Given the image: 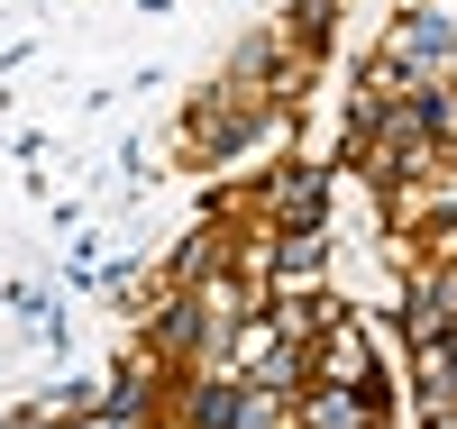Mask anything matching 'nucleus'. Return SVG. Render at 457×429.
I'll return each instance as SVG.
<instances>
[{"label": "nucleus", "mask_w": 457, "mask_h": 429, "mask_svg": "<svg viewBox=\"0 0 457 429\" xmlns=\"http://www.w3.org/2000/svg\"><path fill=\"white\" fill-rule=\"evenodd\" d=\"M312 384H357V393H375V384H394V366H385V347H375V320L348 301L338 320L312 338Z\"/></svg>", "instance_id": "nucleus-3"}, {"label": "nucleus", "mask_w": 457, "mask_h": 429, "mask_svg": "<svg viewBox=\"0 0 457 429\" xmlns=\"http://www.w3.org/2000/svg\"><path fill=\"white\" fill-rule=\"evenodd\" d=\"M238 411H247V384L228 366H202V375H174L165 429H238Z\"/></svg>", "instance_id": "nucleus-6"}, {"label": "nucleus", "mask_w": 457, "mask_h": 429, "mask_svg": "<svg viewBox=\"0 0 457 429\" xmlns=\"http://www.w3.org/2000/svg\"><path fill=\"white\" fill-rule=\"evenodd\" d=\"M338 28H348V0H293V10H284V37H293L312 64L338 55Z\"/></svg>", "instance_id": "nucleus-7"}, {"label": "nucleus", "mask_w": 457, "mask_h": 429, "mask_svg": "<svg viewBox=\"0 0 457 429\" xmlns=\"http://www.w3.org/2000/svg\"><path fill=\"white\" fill-rule=\"evenodd\" d=\"M329 275V228H275V284H320Z\"/></svg>", "instance_id": "nucleus-8"}, {"label": "nucleus", "mask_w": 457, "mask_h": 429, "mask_svg": "<svg viewBox=\"0 0 457 429\" xmlns=\"http://www.w3.org/2000/svg\"><path fill=\"white\" fill-rule=\"evenodd\" d=\"M10 429H64V420H46L37 402H19V411H10Z\"/></svg>", "instance_id": "nucleus-11"}, {"label": "nucleus", "mask_w": 457, "mask_h": 429, "mask_svg": "<svg viewBox=\"0 0 457 429\" xmlns=\"http://www.w3.org/2000/svg\"><path fill=\"white\" fill-rule=\"evenodd\" d=\"M238 429H302V420H293V393H256V384H247V411H238Z\"/></svg>", "instance_id": "nucleus-9"}, {"label": "nucleus", "mask_w": 457, "mask_h": 429, "mask_svg": "<svg viewBox=\"0 0 457 429\" xmlns=\"http://www.w3.org/2000/svg\"><path fill=\"white\" fill-rule=\"evenodd\" d=\"M64 429H156V420H137V411H120V402H92V411H73Z\"/></svg>", "instance_id": "nucleus-10"}, {"label": "nucleus", "mask_w": 457, "mask_h": 429, "mask_svg": "<svg viewBox=\"0 0 457 429\" xmlns=\"http://www.w3.org/2000/svg\"><path fill=\"white\" fill-rule=\"evenodd\" d=\"M394 329L403 347H430L457 329V293H448V265H411V275L394 284Z\"/></svg>", "instance_id": "nucleus-5"}, {"label": "nucleus", "mask_w": 457, "mask_h": 429, "mask_svg": "<svg viewBox=\"0 0 457 429\" xmlns=\"http://www.w3.org/2000/svg\"><path fill=\"white\" fill-rule=\"evenodd\" d=\"M228 375L256 384V393H302V384H312V338H284L265 320V301H256V320L228 338Z\"/></svg>", "instance_id": "nucleus-2"}, {"label": "nucleus", "mask_w": 457, "mask_h": 429, "mask_svg": "<svg viewBox=\"0 0 457 429\" xmlns=\"http://www.w3.org/2000/svg\"><path fill=\"white\" fill-rule=\"evenodd\" d=\"M448 293H457V256H448Z\"/></svg>", "instance_id": "nucleus-12"}, {"label": "nucleus", "mask_w": 457, "mask_h": 429, "mask_svg": "<svg viewBox=\"0 0 457 429\" xmlns=\"http://www.w3.org/2000/svg\"><path fill=\"white\" fill-rule=\"evenodd\" d=\"M0 429H10V411H0Z\"/></svg>", "instance_id": "nucleus-13"}, {"label": "nucleus", "mask_w": 457, "mask_h": 429, "mask_svg": "<svg viewBox=\"0 0 457 429\" xmlns=\"http://www.w3.org/2000/svg\"><path fill=\"white\" fill-rule=\"evenodd\" d=\"M375 55H394L411 83H457V0H394Z\"/></svg>", "instance_id": "nucleus-1"}, {"label": "nucleus", "mask_w": 457, "mask_h": 429, "mask_svg": "<svg viewBox=\"0 0 457 429\" xmlns=\"http://www.w3.org/2000/svg\"><path fill=\"white\" fill-rule=\"evenodd\" d=\"M394 411H403V384H375V393H357V384H302L293 393L302 429H394Z\"/></svg>", "instance_id": "nucleus-4"}]
</instances>
